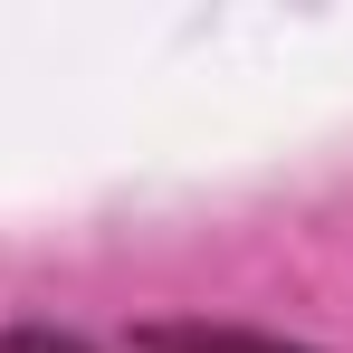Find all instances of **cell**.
Wrapping results in <instances>:
<instances>
[{"label":"cell","instance_id":"6da1fadb","mask_svg":"<svg viewBox=\"0 0 353 353\" xmlns=\"http://www.w3.org/2000/svg\"><path fill=\"white\" fill-rule=\"evenodd\" d=\"M134 353H305L287 334H248V325H143Z\"/></svg>","mask_w":353,"mask_h":353},{"label":"cell","instance_id":"7a4b0ae2","mask_svg":"<svg viewBox=\"0 0 353 353\" xmlns=\"http://www.w3.org/2000/svg\"><path fill=\"white\" fill-rule=\"evenodd\" d=\"M0 353H86V344H77V334H48V325H10Z\"/></svg>","mask_w":353,"mask_h":353}]
</instances>
